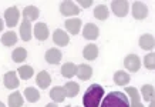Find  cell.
<instances>
[{
  "label": "cell",
  "instance_id": "cell-8",
  "mask_svg": "<svg viewBox=\"0 0 155 107\" xmlns=\"http://www.w3.org/2000/svg\"><path fill=\"white\" fill-rule=\"evenodd\" d=\"M53 42L56 43L57 46L64 47V46H67V44H68L70 39H68V36H67V33L64 32V30H61V29H57L56 32L53 33Z\"/></svg>",
  "mask_w": 155,
  "mask_h": 107
},
{
  "label": "cell",
  "instance_id": "cell-31",
  "mask_svg": "<svg viewBox=\"0 0 155 107\" xmlns=\"http://www.w3.org/2000/svg\"><path fill=\"white\" fill-rule=\"evenodd\" d=\"M127 94L131 97V104H135V103H140V93L135 87H127L125 88Z\"/></svg>",
  "mask_w": 155,
  "mask_h": 107
},
{
  "label": "cell",
  "instance_id": "cell-20",
  "mask_svg": "<svg viewBox=\"0 0 155 107\" xmlns=\"http://www.w3.org/2000/svg\"><path fill=\"white\" fill-rule=\"evenodd\" d=\"M20 36L24 42L31 40V24L28 20H23V23L20 26Z\"/></svg>",
  "mask_w": 155,
  "mask_h": 107
},
{
  "label": "cell",
  "instance_id": "cell-9",
  "mask_svg": "<svg viewBox=\"0 0 155 107\" xmlns=\"http://www.w3.org/2000/svg\"><path fill=\"white\" fill-rule=\"evenodd\" d=\"M98 27L95 26V24L93 23H87L84 26V29H83V36H84V39H87V40H94V39L98 37Z\"/></svg>",
  "mask_w": 155,
  "mask_h": 107
},
{
  "label": "cell",
  "instance_id": "cell-7",
  "mask_svg": "<svg viewBox=\"0 0 155 107\" xmlns=\"http://www.w3.org/2000/svg\"><path fill=\"white\" fill-rule=\"evenodd\" d=\"M124 64L130 71H138L140 67H141V60L137 54H128L124 60Z\"/></svg>",
  "mask_w": 155,
  "mask_h": 107
},
{
  "label": "cell",
  "instance_id": "cell-38",
  "mask_svg": "<svg viewBox=\"0 0 155 107\" xmlns=\"http://www.w3.org/2000/svg\"><path fill=\"white\" fill-rule=\"evenodd\" d=\"M0 107H5V104H3V103L0 102Z\"/></svg>",
  "mask_w": 155,
  "mask_h": 107
},
{
  "label": "cell",
  "instance_id": "cell-33",
  "mask_svg": "<svg viewBox=\"0 0 155 107\" xmlns=\"http://www.w3.org/2000/svg\"><path fill=\"white\" fill-rule=\"evenodd\" d=\"M78 5H81V7L87 9V7L93 5V0H78Z\"/></svg>",
  "mask_w": 155,
  "mask_h": 107
},
{
  "label": "cell",
  "instance_id": "cell-34",
  "mask_svg": "<svg viewBox=\"0 0 155 107\" xmlns=\"http://www.w3.org/2000/svg\"><path fill=\"white\" fill-rule=\"evenodd\" d=\"M130 107H144V104H141V103H135V104H131Z\"/></svg>",
  "mask_w": 155,
  "mask_h": 107
},
{
  "label": "cell",
  "instance_id": "cell-10",
  "mask_svg": "<svg viewBox=\"0 0 155 107\" xmlns=\"http://www.w3.org/2000/svg\"><path fill=\"white\" fill-rule=\"evenodd\" d=\"M3 83L7 88H17L19 87V79H17V76H16V71H9V73H6L5 77H3Z\"/></svg>",
  "mask_w": 155,
  "mask_h": 107
},
{
  "label": "cell",
  "instance_id": "cell-4",
  "mask_svg": "<svg viewBox=\"0 0 155 107\" xmlns=\"http://www.w3.org/2000/svg\"><path fill=\"white\" fill-rule=\"evenodd\" d=\"M19 17H20V12L16 6L9 7V9L5 12V19H6L7 27H14V26L17 24V22H19Z\"/></svg>",
  "mask_w": 155,
  "mask_h": 107
},
{
  "label": "cell",
  "instance_id": "cell-1",
  "mask_svg": "<svg viewBox=\"0 0 155 107\" xmlns=\"http://www.w3.org/2000/svg\"><path fill=\"white\" fill-rule=\"evenodd\" d=\"M104 96V88L101 84H91L83 96L84 107H100Z\"/></svg>",
  "mask_w": 155,
  "mask_h": 107
},
{
  "label": "cell",
  "instance_id": "cell-3",
  "mask_svg": "<svg viewBox=\"0 0 155 107\" xmlns=\"http://www.w3.org/2000/svg\"><path fill=\"white\" fill-rule=\"evenodd\" d=\"M111 9H113L115 16L124 17V16H127L130 5H128L127 0H114V2H111Z\"/></svg>",
  "mask_w": 155,
  "mask_h": 107
},
{
  "label": "cell",
  "instance_id": "cell-12",
  "mask_svg": "<svg viewBox=\"0 0 155 107\" xmlns=\"http://www.w3.org/2000/svg\"><path fill=\"white\" fill-rule=\"evenodd\" d=\"M34 36L40 42H43V40H46L48 37V27L46 26V23H37L34 26Z\"/></svg>",
  "mask_w": 155,
  "mask_h": 107
},
{
  "label": "cell",
  "instance_id": "cell-5",
  "mask_svg": "<svg viewBox=\"0 0 155 107\" xmlns=\"http://www.w3.org/2000/svg\"><path fill=\"white\" fill-rule=\"evenodd\" d=\"M132 16L137 20H144L148 16V7L142 2H134L132 3Z\"/></svg>",
  "mask_w": 155,
  "mask_h": 107
},
{
  "label": "cell",
  "instance_id": "cell-13",
  "mask_svg": "<svg viewBox=\"0 0 155 107\" xmlns=\"http://www.w3.org/2000/svg\"><path fill=\"white\" fill-rule=\"evenodd\" d=\"M80 27H81V20L78 19V17L66 20V29L71 34H78V33H80Z\"/></svg>",
  "mask_w": 155,
  "mask_h": 107
},
{
  "label": "cell",
  "instance_id": "cell-30",
  "mask_svg": "<svg viewBox=\"0 0 155 107\" xmlns=\"http://www.w3.org/2000/svg\"><path fill=\"white\" fill-rule=\"evenodd\" d=\"M94 16H95V19H98V20H105L108 17V9L103 5L97 6L94 9Z\"/></svg>",
  "mask_w": 155,
  "mask_h": 107
},
{
  "label": "cell",
  "instance_id": "cell-24",
  "mask_svg": "<svg viewBox=\"0 0 155 107\" xmlns=\"http://www.w3.org/2000/svg\"><path fill=\"white\" fill-rule=\"evenodd\" d=\"M23 106V96L19 91H14L9 96V107H21Z\"/></svg>",
  "mask_w": 155,
  "mask_h": 107
},
{
  "label": "cell",
  "instance_id": "cell-36",
  "mask_svg": "<svg viewBox=\"0 0 155 107\" xmlns=\"http://www.w3.org/2000/svg\"><path fill=\"white\" fill-rule=\"evenodd\" d=\"M2 30H3V20L0 19V32H2Z\"/></svg>",
  "mask_w": 155,
  "mask_h": 107
},
{
  "label": "cell",
  "instance_id": "cell-37",
  "mask_svg": "<svg viewBox=\"0 0 155 107\" xmlns=\"http://www.w3.org/2000/svg\"><path fill=\"white\" fill-rule=\"evenodd\" d=\"M150 107H155V103H154V98L151 100V104H150Z\"/></svg>",
  "mask_w": 155,
  "mask_h": 107
},
{
  "label": "cell",
  "instance_id": "cell-16",
  "mask_svg": "<svg viewBox=\"0 0 155 107\" xmlns=\"http://www.w3.org/2000/svg\"><path fill=\"white\" fill-rule=\"evenodd\" d=\"M36 83L38 84V87L40 88H47L51 83V77L48 74L47 71H40L36 77Z\"/></svg>",
  "mask_w": 155,
  "mask_h": 107
},
{
  "label": "cell",
  "instance_id": "cell-11",
  "mask_svg": "<svg viewBox=\"0 0 155 107\" xmlns=\"http://www.w3.org/2000/svg\"><path fill=\"white\" fill-rule=\"evenodd\" d=\"M50 97L53 98V102L54 103H61L64 102L67 97V93L64 87H60V86H57V87L51 88V91H50Z\"/></svg>",
  "mask_w": 155,
  "mask_h": 107
},
{
  "label": "cell",
  "instance_id": "cell-22",
  "mask_svg": "<svg viewBox=\"0 0 155 107\" xmlns=\"http://www.w3.org/2000/svg\"><path fill=\"white\" fill-rule=\"evenodd\" d=\"M75 73H77V66L74 63H66L61 67V74L66 79H71L73 76H75Z\"/></svg>",
  "mask_w": 155,
  "mask_h": 107
},
{
  "label": "cell",
  "instance_id": "cell-27",
  "mask_svg": "<svg viewBox=\"0 0 155 107\" xmlns=\"http://www.w3.org/2000/svg\"><path fill=\"white\" fill-rule=\"evenodd\" d=\"M64 90H66V93L68 97H74V96H77L78 91H80V86L77 83H74V81H70V83H67L66 86H64Z\"/></svg>",
  "mask_w": 155,
  "mask_h": 107
},
{
  "label": "cell",
  "instance_id": "cell-18",
  "mask_svg": "<svg viewBox=\"0 0 155 107\" xmlns=\"http://www.w3.org/2000/svg\"><path fill=\"white\" fill-rule=\"evenodd\" d=\"M40 16V12H38L37 7L34 6H27L26 9L23 10V20H28V22H33Z\"/></svg>",
  "mask_w": 155,
  "mask_h": 107
},
{
  "label": "cell",
  "instance_id": "cell-26",
  "mask_svg": "<svg viewBox=\"0 0 155 107\" xmlns=\"http://www.w3.org/2000/svg\"><path fill=\"white\" fill-rule=\"evenodd\" d=\"M24 96L27 98L30 103H34L37 102L38 98H40V93H38V90H36L34 87H27L24 90Z\"/></svg>",
  "mask_w": 155,
  "mask_h": 107
},
{
  "label": "cell",
  "instance_id": "cell-23",
  "mask_svg": "<svg viewBox=\"0 0 155 107\" xmlns=\"http://www.w3.org/2000/svg\"><path fill=\"white\" fill-rule=\"evenodd\" d=\"M2 43L5 44V46H7V47H12L13 44H16L17 43V34L14 32H6L3 36H2Z\"/></svg>",
  "mask_w": 155,
  "mask_h": 107
},
{
  "label": "cell",
  "instance_id": "cell-25",
  "mask_svg": "<svg viewBox=\"0 0 155 107\" xmlns=\"http://www.w3.org/2000/svg\"><path fill=\"white\" fill-rule=\"evenodd\" d=\"M17 73L20 74V77L23 80H28V79H31L34 74V71H33V67L31 66H20L19 70H17Z\"/></svg>",
  "mask_w": 155,
  "mask_h": 107
},
{
  "label": "cell",
  "instance_id": "cell-28",
  "mask_svg": "<svg viewBox=\"0 0 155 107\" xmlns=\"http://www.w3.org/2000/svg\"><path fill=\"white\" fill-rule=\"evenodd\" d=\"M12 57H13V61H16V63L24 61L26 60V57H27V50L23 49V47H19V49H16V50L13 51Z\"/></svg>",
  "mask_w": 155,
  "mask_h": 107
},
{
  "label": "cell",
  "instance_id": "cell-2",
  "mask_svg": "<svg viewBox=\"0 0 155 107\" xmlns=\"http://www.w3.org/2000/svg\"><path fill=\"white\" fill-rule=\"evenodd\" d=\"M100 107H130V100L121 91H111L103 98V104Z\"/></svg>",
  "mask_w": 155,
  "mask_h": 107
},
{
  "label": "cell",
  "instance_id": "cell-19",
  "mask_svg": "<svg viewBox=\"0 0 155 107\" xmlns=\"http://www.w3.org/2000/svg\"><path fill=\"white\" fill-rule=\"evenodd\" d=\"M75 74L80 77V80H88L93 76V69L88 64H80L77 66V73Z\"/></svg>",
  "mask_w": 155,
  "mask_h": 107
},
{
  "label": "cell",
  "instance_id": "cell-39",
  "mask_svg": "<svg viewBox=\"0 0 155 107\" xmlns=\"http://www.w3.org/2000/svg\"><path fill=\"white\" fill-rule=\"evenodd\" d=\"M66 107H70V106H66Z\"/></svg>",
  "mask_w": 155,
  "mask_h": 107
},
{
  "label": "cell",
  "instance_id": "cell-35",
  "mask_svg": "<svg viewBox=\"0 0 155 107\" xmlns=\"http://www.w3.org/2000/svg\"><path fill=\"white\" fill-rule=\"evenodd\" d=\"M46 107H57V103H50V104H47Z\"/></svg>",
  "mask_w": 155,
  "mask_h": 107
},
{
  "label": "cell",
  "instance_id": "cell-14",
  "mask_svg": "<svg viewBox=\"0 0 155 107\" xmlns=\"http://www.w3.org/2000/svg\"><path fill=\"white\" fill-rule=\"evenodd\" d=\"M155 46V39L152 34H142L140 39V47L144 50H152Z\"/></svg>",
  "mask_w": 155,
  "mask_h": 107
},
{
  "label": "cell",
  "instance_id": "cell-15",
  "mask_svg": "<svg viewBox=\"0 0 155 107\" xmlns=\"http://www.w3.org/2000/svg\"><path fill=\"white\" fill-rule=\"evenodd\" d=\"M46 60L50 64H58L61 60V51L57 49H48L46 53Z\"/></svg>",
  "mask_w": 155,
  "mask_h": 107
},
{
  "label": "cell",
  "instance_id": "cell-32",
  "mask_svg": "<svg viewBox=\"0 0 155 107\" xmlns=\"http://www.w3.org/2000/svg\"><path fill=\"white\" fill-rule=\"evenodd\" d=\"M144 66H145L148 70L155 69V54L154 53H150V54L145 56V59H144Z\"/></svg>",
  "mask_w": 155,
  "mask_h": 107
},
{
  "label": "cell",
  "instance_id": "cell-17",
  "mask_svg": "<svg viewBox=\"0 0 155 107\" xmlns=\"http://www.w3.org/2000/svg\"><path fill=\"white\" fill-rule=\"evenodd\" d=\"M83 56H84L85 60H95L97 56H98V47L95 46V44L85 46L84 50H83Z\"/></svg>",
  "mask_w": 155,
  "mask_h": 107
},
{
  "label": "cell",
  "instance_id": "cell-6",
  "mask_svg": "<svg viewBox=\"0 0 155 107\" xmlns=\"http://www.w3.org/2000/svg\"><path fill=\"white\" fill-rule=\"evenodd\" d=\"M60 13L63 16H75L80 13V9L74 2H63L60 5Z\"/></svg>",
  "mask_w": 155,
  "mask_h": 107
},
{
  "label": "cell",
  "instance_id": "cell-29",
  "mask_svg": "<svg viewBox=\"0 0 155 107\" xmlns=\"http://www.w3.org/2000/svg\"><path fill=\"white\" fill-rule=\"evenodd\" d=\"M141 93H142V97H144V100H152L154 98V86L152 84H145V86H142L141 88Z\"/></svg>",
  "mask_w": 155,
  "mask_h": 107
},
{
  "label": "cell",
  "instance_id": "cell-21",
  "mask_svg": "<svg viewBox=\"0 0 155 107\" xmlns=\"http://www.w3.org/2000/svg\"><path fill=\"white\" fill-rule=\"evenodd\" d=\"M130 80H131L130 74L125 73L124 70H120V71H117V73L114 74V81H115V84H118V86H125V84L130 83Z\"/></svg>",
  "mask_w": 155,
  "mask_h": 107
}]
</instances>
